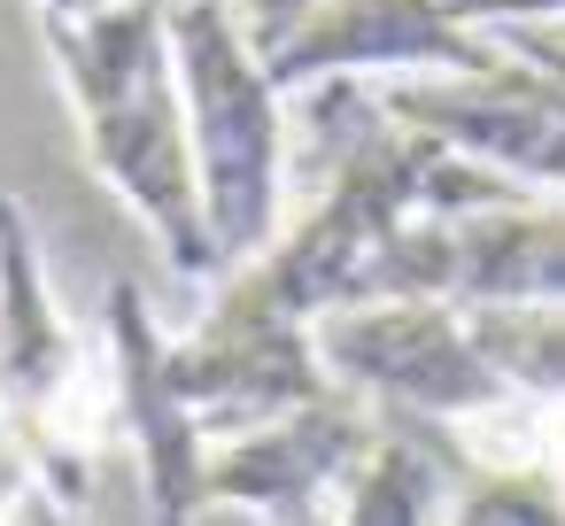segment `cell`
<instances>
[{
  "mask_svg": "<svg viewBox=\"0 0 565 526\" xmlns=\"http://www.w3.org/2000/svg\"><path fill=\"white\" fill-rule=\"evenodd\" d=\"M40 47L78 117V148L94 179L163 248L179 287L217 294L225 264L202 217L186 94H179V55H171V0H109V9L71 17V24L40 17Z\"/></svg>",
  "mask_w": 565,
  "mask_h": 526,
  "instance_id": "obj_1",
  "label": "cell"
},
{
  "mask_svg": "<svg viewBox=\"0 0 565 526\" xmlns=\"http://www.w3.org/2000/svg\"><path fill=\"white\" fill-rule=\"evenodd\" d=\"M171 55L186 94V140L202 179V217L225 279L271 256L287 233L295 179V101L271 86V63L241 0H171Z\"/></svg>",
  "mask_w": 565,
  "mask_h": 526,
  "instance_id": "obj_2",
  "label": "cell"
},
{
  "mask_svg": "<svg viewBox=\"0 0 565 526\" xmlns=\"http://www.w3.org/2000/svg\"><path fill=\"white\" fill-rule=\"evenodd\" d=\"M0 418L17 426L47 495L86 511L94 472L117 441V372L71 325L32 210L0 186Z\"/></svg>",
  "mask_w": 565,
  "mask_h": 526,
  "instance_id": "obj_3",
  "label": "cell"
},
{
  "mask_svg": "<svg viewBox=\"0 0 565 526\" xmlns=\"http://www.w3.org/2000/svg\"><path fill=\"white\" fill-rule=\"evenodd\" d=\"M310 348L341 395L372 402L380 418H418L434 433L511 395L472 333V310L457 302H356L318 318Z\"/></svg>",
  "mask_w": 565,
  "mask_h": 526,
  "instance_id": "obj_4",
  "label": "cell"
},
{
  "mask_svg": "<svg viewBox=\"0 0 565 526\" xmlns=\"http://www.w3.org/2000/svg\"><path fill=\"white\" fill-rule=\"evenodd\" d=\"M380 109L418 140L449 148L457 163L503 179L511 194L565 202V94L534 63L495 55L488 71L465 78H403L380 86Z\"/></svg>",
  "mask_w": 565,
  "mask_h": 526,
  "instance_id": "obj_5",
  "label": "cell"
},
{
  "mask_svg": "<svg viewBox=\"0 0 565 526\" xmlns=\"http://www.w3.org/2000/svg\"><path fill=\"white\" fill-rule=\"evenodd\" d=\"M171 379H179L186 410L202 418L210 449L333 395V379L310 348V325L264 310L241 279H225L202 302V318L186 333H171Z\"/></svg>",
  "mask_w": 565,
  "mask_h": 526,
  "instance_id": "obj_6",
  "label": "cell"
},
{
  "mask_svg": "<svg viewBox=\"0 0 565 526\" xmlns=\"http://www.w3.org/2000/svg\"><path fill=\"white\" fill-rule=\"evenodd\" d=\"M503 47L472 32L449 0H318V9L264 47L271 86L287 101L318 86H403V78H465L488 71Z\"/></svg>",
  "mask_w": 565,
  "mask_h": 526,
  "instance_id": "obj_7",
  "label": "cell"
},
{
  "mask_svg": "<svg viewBox=\"0 0 565 526\" xmlns=\"http://www.w3.org/2000/svg\"><path fill=\"white\" fill-rule=\"evenodd\" d=\"M102 348L117 372V441L132 449L148 526H202L210 518V433L171 379V325L148 310L140 279H109Z\"/></svg>",
  "mask_w": 565,
  "mask_h": 526,
  "instance_id": "obj_8",
  "label": "cell"
},
{
  "mask_svg": "<svg viewBox=\"0 0 565 526\" xmlns=\"http://www.w3.org/2000/svg\"><path fill=\"white\" fill-rule=\"evenodd\" d=\"M372 441H380V410L333 387L241 441H217L210 449V511H248L264 526L333 518V495L349 487V472L364 464Z\"/></svg>",
  "mask_w": 565,
  "mask_h": 526,
  "instance_id": "obj_9",
  "label": "cell"
},
{
  "mask_svg": "<svg viewBox=\"0 0 565 526\" xmlns=\"http://www.w3.org/2000/svg\"><path fill=\"white\" fill-rule=\"evenodd\" d=\"M457 310H565V202H488L449 217Z\"/></svg>",
  "mask_w": 565,
  "mask_h": 526,
  "instance_id": "obj_10",
  "label": "cell"
},
{
  "mask_svg": "<svg viewBox=\"0 0 565 526\" xmlns=\"http://www.w3.org/2000/svg\"><path fill=\"white\" fill-rule=\"evenodd\" d=\"M449 480L441 457L380 418V441L364 449V464L349 472V487L333 495V526H449Z\"/></svg>",
  "mask_w": 565,
  "mask_h": 526,
  "instance_id": "obj_11",
  "label": "cell"
},
{
  "mask_svg": "<svg viewBox=\"0 0 565 526\" xmlns=\"http://www.w3.org/2000/svg\"><path fill=\"white\" fill-rule=\"evenodd\" d=\"M449 526H565V487L550 472H472Z\"/></svg>",
  "mask_w": 565,
  "mask_h": 526,
  "instance_id": "obj_12",
  "label": "cell"
},
{
  "mask_svg": "<svg viewBox=\"0 0 565 526\" xmlns=\"http://www.w3.org/2000/svg\"><path fill=\"white\" fill-rule=\"evenodd\" d=\"M472 32H503V24H534V32H565V0H449Z\"/></svg>",
  "mask_w": 565,
  "mask_h": 526,
  "instance_id": "obj_13",
  "label": "cell"
},
{
  "mask_svg": "<svg viewBox=\"0 0 565 526\" xmlns=\"http://www.w3.org/2000/svg\"><path fill=\"white\" fill-rule=\"evenodd\" d=\"M503 55H519V63H534L557 94H565V32H534V24H503V32H488Z\"/></svg>",
  "mask_w": 565,
  "mask_h": 526,
  "instance_id": "obj_14",
  "label": "cell"
},
{
  "mask_svg": "<svg viewBox=\"0 0 565 526\" xmlns=\"http://www.w3.org/2000/svg\"><path fill=\"white\" fill-rule=\"evenodd\" d=\"M310 9H318V0H248V32H256V47H279Z\"/></svg>",
  "mask_w": 565,
  "mask_h": 526,
  "instance_id": "obj_15",
  "label": "cell"
},
{
  "mask_svg": "<svg viewBox=\"0 0 565 526\" xmlns=\"http://www.w3.org/2000/svg\"><path fill=\"white\" fill-rule=\"evenodd\" d=\"M40 487V472H32V457H24V441H17V426L0 418V495H32Z\"/></svg>",
  "mask_w": 565,
  "mask_h": 526,
  "instance_id": "obj_16",
  "label": "cell"
},
{
  "mask_svg": "<svg viewBox=\"0 0 565 526\" xmlns=\"http://www.w3.org/2000/svg\"><path fill=\"white\" fill-rule=\"evenodd\" d=\"M24 526H86V518H78V511H71L63 495H47V487H32V495H24Z\"/></svg>",
  "mask_w": 565,
  "mask_h": 526,
  "instance_id": "obj_17",
  "label": "cell"
},
{
  "mask_svg": "<svg viewBox=\"0 0 565 526\" xmlns=\"http://www.w3.org/2000/svg\"><path fill=\"white\" fill-rule=\"evenodd\" d=\"M94 9H109V0H32V17H55V24H71V17H94Z\"/></svg>",
  "mask_w": 565,
  "mask_h": 526,
  "instance_id": "obj_18",
  "label": "cell"
},
{
  "mask_svg": "<svg viewBox=\"0 0 565 526\" xmlns=\"http://www.w3.org/2000/svg\"><path fill=\"white\" fill-rule=\"evenodd\" d=\"M302 526H333V518H302Z\"/></svg>",
  "mask_w": 565,
  "mask_h": 526,
  "instance_id": "obj_19",
  "label": "cell"
},
{
  "mask_svg": "<svg viewBox=\"0 0 565 526\" xmlns=\"http://www.w3.org/2000/svg\"><path fill=\"white\" fill-rule=\"evenodd\" d=\"M241 9H248V0H241Z\"/></svg>",
  "mask_w": 565,
  "mask_h": 526,
  "instance_id": "obj_20",
  "label": "cell"
}]
</instances>
